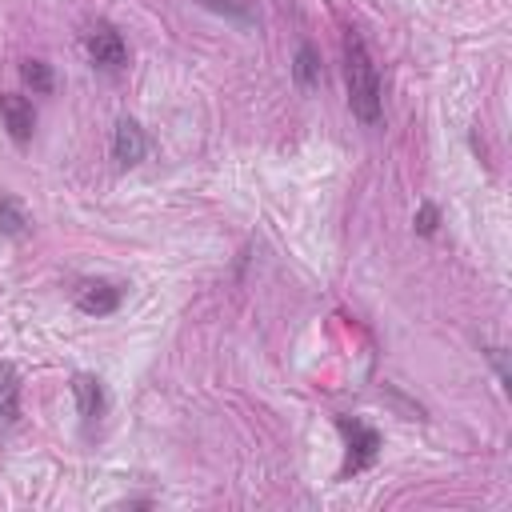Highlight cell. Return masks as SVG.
<instances>
[{"label": "cell", "mask_w": 512, "mask_h": 512, "mask_svg": "<svg viewBox=\"0 0 512 512\" xmlns=\"http://www.w3.org/2000/svg\"><path fill=\"white\" fill-rule=\"evenodd\" d=\"M28 232V212L16 196L0 192V236H24Z\"/></svg>", "instance_id": "10"}, {"label": "cell", "mask_w": 512, "mask_h": 512, "mask_svg": "<svg viewBox=\"0 0 512 512\" xmlns=\"http://www.w3.org/2000/svg\"><path fill=\"white\" fill-rule=\"evenodd\" d=\"M488 360L496 364V376H500V384H508L512 376H508V364H504V348H488Z\"/></svg>", "instance_id": "14"}, {"label": "cell", "mask_w": 512, "mask_h": 512, "mask_svg": "<svg viewBox=\"0 0 512 512\" xmlns=\"http://www.w3.org/2000/svg\"><path fill=\"white\" fill-rule=\"evenodd\" d=\"M336 428L344 436V448H348V460H344V476H356L364 472L376 456H380V432L356 416H336Z\"/></svg>", "instance_id": "2"}, {"label": "cell", "mask_w": 512, "mask_h": 512, "mask_svg": "<svg viewBox=\"0 0 512 512\" xmlns=\"http://www.w3.org/2000/svg\"><path fill=\"white\" fill-rule=\"evenodd\" d=\"M84 48H88L92 64H100V68H120L128 60V44H124V36L112 24H96L84 36Z\"/></svg>", "instance_id": "3"}, {"label": "cell", "mask_w": 512, "mask_h": 512, "mask_svg": "<svg viewBox=\"0 0 512 512\" xmlns=\"http://www.w3.org/2000/svg\"><path fill=\"white\" fill-rule=\"evenodd\" d=\"M20 76H24V84L32 88V92H52V68L44 64V60H24L20 64Z\"/></svg>", "instance_id": "12"}, {"label": "cell", "mask_w": 512, "mask_h": 512, "mask_svg": "<svg viewBox=\"0 0 512 512\" xmlns=\"http://www.w3.org/2000/svg\"><path fill=\"white\" fill-rule=\"evenodd\" d=\"M436 224H440L436 204H424V208L416 212V232H420V236H432V232H436Z\"/></svg>", "instance_id": "13"}, {"label": "cell", "mask_w": 512, "mask_h": 512, "mask_svg": "<svg viewBox=\"0 0 512 512\" xmlns=\"http://www.w3.org/2000/svg\"><path fill=\"white\" fill-rule=\"evenodd\" d=\"M20 416V372L0 360V424H12Z\"/></svg>", "instance_id": "8"}, {"label": "cell", "mask_w": 512, "mask_h": 512, "mask_svg": "<svg viewBox=\"0 0 512 512\" xmlns=\"http://www.w3.org/2000/svg\"><path fill=\"white\" fill-rule=\"evenodd\" d=\"M196 4L208 8V12L228 16V20L240 24V28H252V24H256V8H252V0H196Z\"/></svg>", "instance_id": "11"}, {"label": "cell", "mask_w": 512, "mask_h": 512, "mask_svg": "<svg viewBox=\"0 0 512 512\" xmlns=\"http://www.w3.org/2000/svg\"><path fill=\"white\" fill-rule=\"evenodd\" d=\"M292 76H296V84L304 88V92H312V88H320V56H316V48L312 44H300L296 48V64H292Z\"/></svg>", "instance_id": "9"}, {"label": "cell", "mask_w": 512, "mask_h": 512, "mask_svg": "<svg viewBox=\"0 0 512 512\" xmlns=\"http://www.w3.org/2000/svg\"><path fill=\"white\" fill-rule=\"evenodd\" d=\"M344 80H348V108L360 124H376L384 96H380V72L368 56V44L360 40V32L348 28L344 36Z\"/></svg>", "instance_id": "1"}, {"label": "cell", "mask_w": 512, "mask_h": 512, "mask_svg": "<svg viewBox=\"0 0 512 512\" xmlns=\"http://www.w3.org/2000/svg\"><path fill=\"white\" fill-rule=\"evenodd\" d=\"M120 296L124 288L120 284H108V280H88L80 292H76V308L88 312V316H108L120 308Z\"/></svg>", "instance_id": "7"}, {"label": "cell", "mask_w": 512, "mask_h": 512, "mask_svg": "<svg viewBox=\"0 0 512 512\" xmlns=\"http://www.w3.org/2000/svg\"><path fill=\"white\" fill-rule=\"evenodd\" d=\"M0 120H4V128H8V136H12L16 144H28V140H32V128H36V108H32L28 96L4 92V96H0Z\"/></svg>", "instance_id": "4"}, {"label": "cell", "mask_w": 512, "mask_h": 512, "mask_svg": "<svg viewBox=\"0 0 512 512\" xmlns=\"http://www.w3.org/2000/svg\"><path fill=\"white\" fill-rule=\"evenodd\" d=\"M72 400H76V412L84 416V424L100 420L104 408H108L104 384H100V376H92V372H76V376H72Z\"/></svg>", "instance_id": "5"}, {"label": "cell", "mask_w": 512, "mask_h": 512, "mask_svg": "<svg viewBox=\"0 0 512 512\" xmlns=\"http://www.w3.org/2000/svg\"><path fill=\"white\" fill-rule=\"evenodd\" d=\"M144 152H148V136H144V128H140L132 116H124V120L116 124V136H112V156H116V164L132 168V164L144 160Z\"/></svg>", "instance_id": "6"}]
</instances>
